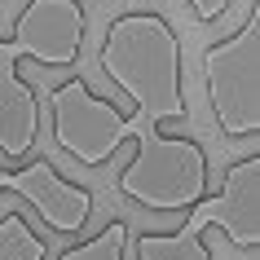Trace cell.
I'll use <instances>...</instances> for the list:
<instances>
[{"mask_svg": "<svg viewBox=\"0 0 260 260\" xmlns=\"http://www.w3.org/2000/svg\"><path fill=\"white\" fill-rule=\"evenodd\" d=\"M106 80L119 93L133 97L137 115L133 119L146 128L185 119V80H181V40L159 14H123L106 27L102 53H97Z\"/></svg>", "mask_w": 260, "mask_h": 260, "instance_id": "cell-1", "label": "cell"}, {"mask_svg": "<svg viewBox=\"0 0 260 260\" xmlns=\"http://www.w3.org/2000/svg\"><path fill=\"white\" fill-rule=\"evenodd\" d=\"M119 194L150 212H190L207 199V154L190 137H168L159 128L137 133V154L119 172Z\"/></svg>", "mask_w": 260, "mask_h": 260, "instance_id": "cell-2", "label": "cell"}, {"mask_svg": "<svg viewBox=\"0 0 260 260\" xmlns=\"http://www.w3.org/2000/svg\"><path fill=\"white\" fill-rule=\"evenodd\" d=\"M203 80L212 97L216 128L230 141L260 133V5H251L247 22L203 53Z\"/></svg>", "mask_w": 260, "mask_h": 260, "instance_id": "cell-3", "label": "cell"}, {"mask_svg": "<svg viewBox=\"0 0 260 260\" xmlns=\"http://www.w3.org/2000/svg\"><path fill=\"white\" fill-rule=\"evenodd\" d=\"M49 119H53L57 150L71 154L84 168H102L128 137L141 133V123L123 110H115V102L97 97L84 84V75H71L49 93Z\"/></svg>", "mask_w": 260, "mask_h": 260, "instance_id": "cell-4", "label": "cell"}, {"mask_svg": "<svg viewBox=\"0 0 260 260\" xmlns=\"http://www.w3.org/2000/svg\"><path fill=\"white\" fill-rule=\"evenodd\" d=\"M88 14L80 0H31L14 22V40H0V67H14V57H31L44 67H75L84 49Z\"/></svg>", "mask_w": 260, "mask_h": 260, "instance_id": "cell-5", "label": "cell"}, {"mask_svg": "<svg viewBox=\"0 0 260 260\" xmlns=\"http://www.w3.org/2000/svg\"><path fill=\"white\" fill-rule=\"evenodd\" d=\"M9 190L18 199H27V207L57 234H80L93 216V194L67 181L49 159H36V164L9 172Z\"/></svg>", "mask_w": 260, "mask_h": 260, "instance_id": "cell-6", "label": "cell"}, {"mask_svg": "<svg viewBox=\"0 0 260 260\" xmlns=\"http://www.w3.org/2000/svg\"><path fill=\"white\" fill-rule=\"evenodd\" d=\"M194 207L207 225H220L238 251H260V154L238 159L225 172L220 194H207Z\"/></svg>", "mask_w": 260, "mask_h": 260, "instance_id": "cell-7", "label": "cell"}, {"mask_svg": "<svg viewBox=\"0 0 260 260\" xmlns=\"http://www.w3.org/2000/svg\"><path fill=\"white\" fill-rule=\"evenodd\" d=\"M40 137V97L18 67H0V154L27 159Z\"/></svg>", "mask_w": 260, "mask_h": 260, "instance_id": "cell-8", "label": "cell"}, {"mask_svg": "<svg viewBox=\"0 0 260 260\" xmlns=\"http://www.w3.org/2000/svg\"><path fill=\"white\" fill-rule=\"evenodd\" d=\"M203 230L207 220L199 207H190L185 225L172 234H141V238H128L133 243V260H216L203 247Z\"/></svg>", "mask_w": 260, "mask_h": 260, "instance_id": "cell-9", "label": "cell"}, {"mask_svg": "<svg viewBox=\"0 0 260 260\" xmlns=\"http://www.w3.org/2000/svg\"><path fill=\"white\" fill-rule=\"evenodd\" d=\"M128 238H133L128 220L115 216V220H106L93 238H84V243L67 247L57 260H128Z\"/></svg>", "mask_w": 260, "mask_h": 260, "instance_id": "cell-10", "label": "cell"}, {"mask_svg": "<svg viewBox=\"0 0 260 260\" xmlns=\"http://www.w3.org/2000/svg\"><path fill=\"white\" fill-rule=\"evenodd\" d=\"M49 243L27 225L22 212H5L0 216V260H44Z\"/></svg>", "mask_w": 260, "mask_h": 260, "instance_id": "cell-11", "label": "cell"}, {"mask_svg": "<svg viewBox=\"0 0 260 260\" xmlns=\"http://www.w3.org/2000/svg\"><path fill=\"white\" fill-rule=\"evenodd\" d=\"M185 5L194 9L199 22H220V18L230 14V0H185Z\"/></svg>", "mask_w": 260, "mask_h": 260, "instance_id": "cell-12", "label": "cell"}, {"mask_svg": "<svg viewBox=\"0 0 260 260\" xmlns=\"http://www.w3.org/2000/svg\"><path fill=\"white\" fill-rule=\"evenodd\" d=\"M9 190V172H5V168H0V194Z\"/></svg>", "mask_w": 260, "mask_h": 260, "instance_id": "cell-13", "label": "cell"}]
</instances>
